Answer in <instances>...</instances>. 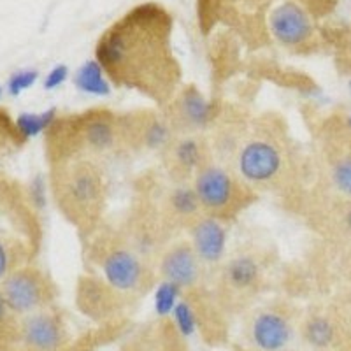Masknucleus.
Instances as JSON below:
<instances>
[{"label":"nucleus","mask_w":351,"mask_h":351,"mask_svg":"<svg viewBox=\"0 0 351 351\" xmlns=\"http://www.w3.org/2000/svg\"><path fill=\"white\" fill-rule=\"evenodd\" d=\"M172 28L164 5H136L100 36L95 60L112 84L136 90L164 108L180 92L183 76L172 48Z\"/></svg>","instance_id":"obj_1"},{"label":"nucleus","mask_w":351,"mask_h":351,"mask_svg":"<svg viewBox=\"0 0 351 351\" xmlns=\"http://www.w3.org/2000/svg\"><path fill=\"white\" fill-rule=\"evenodd\" d=\"M227 153L216 162L230 158V169L255 192L288 193L297 181L300 160L280 120H255L236 127Z\"/></svg>","instance_id":"obj_2"},{"label":"nucleus","mask_w":351,"mask_h":351,"mask_svg":"<svg viewBox=\"0 0 351 351\" xmlns=\"http://www.w3.org/2000/svg\"><path fill=\"white\" fill-rule=\"evenodd\" d=\"M51 192L62 215L83 234L95 232L108 200V181L95 158H65L51 164Z\"/></svg>","instance_id":"obj_3"},{"label":"nucleus","mask_w":351,"mask_h":351,"mask_svg":"<svg viewBox=\"0 0 351 351\" xmlns=\"http://www.w3.org/2000/svg\"><path fill=\"white\" fill-rule=\"evenodd\" d=\"M51 164L65 158H95L116 155L125 149L121 114L108 109H92L81 114L56 118L46 132Z\"/></svg>","instance_id":"obj_4"},{"label":"nucleus","mask_w":351,"mask_h":351,"mask_svg":"<svg viewBox=\"0 0 351 351\" xmlns=\"http://www.w3.org/2000/svg\"><path fill=\"white\" fill-rule=\"evenodd\" d=\"M269 256L262 250L241 247L218 269L215 300L225 315H244L255 306V299L265 287Z\"/></svg>","instance_id":"obj_5"},{"label":"nucleus","mask_w":351,"mask_h":351,"mask_svg":"<svg viewBox=\"0 0 351 351\" xmlns=\"http://www.w3.org/2000/svg\"><path fill=\"white\" fill-rule=\"evenodd\" d=\"M92 262L100 278L121 297H141L155 285L149 260L121 236H99L92 243Z\"/></svg>","instance_id":"obj_6"},{"label":"nucleus","mask_w":351,"mask_h":351,"mask_svg":"<svg viewBox=\"0 0 351 351\" xmlns=\"http://www.w3.org/2000/svg\"><path fill=\"white\" fill-rule=\"evenodd\" d=\"M302 309L285 299L250 307L243 315L237 346L255 351L290 350L299 339Z\"/></svg>","instance_id":"obj_7"},{"label":"nucleus","mask_w":351,"mask_h":351,"mask_svg":"<svg viewBox=\"0 0 351 351\" xmlns=\"http://www.w3.org/2000/svg\"><path fill=\"white\" fill-rule=\"evenodd\" d=\"M192 184L204 215L221 219L225 223L237 218L258 199V193L253 188L213 156L199 169Z\"/></svg>","instance_id":"obj_8"},{"label":"nucleus","mask_w":351,"mask_h":351,"mask_svg":"<svg viewBox=\"0 0 351 351\" xmlns=\"http://www.w3.org/2000/svg\"><path fill=\"white\" fill-rule=\"evenodd\" d=\"M319 167L332 195L351 200V128L346 116H328L318 132Z\"/></svg>","instance_id":"obj_9"},{"label":"nucleus","mask_w":351,"mask_h":351,"mask_svg":"<svg viewBox=\"0 0 351 351\" xmlns=\"http://www.w3.org/2000/svg\"><path fill=\"white\" fill-rule=\"evenodd\" d=\"M302 351H351V316L334 302L313 304L299 327Z\"/></svg>","instance_id":"obj_10"},{"label":"nucleus","mask_w":351,"mask_h":351,"mask_svg":"<svg viewBox=\"0 0 351 351\" xmlns=\"http://www.w3.org/2000/svg\"><path fill=\"white\" fill-rule=\"evenodd\" d=\"M8 351H72L71 328L56 307L21 316Z\"/></svg>","instance_id":"obj_11"},{"label":"nucleus","mask_w":351,"mask_h":351,"mask_svg":"<svg viewBox=\"0 0 351 351\" xmlns=\"http://www.w3.org/2000/svg\"><path fill=\"white\" fill-rule=\"evenodd\" d=\"M2 293L8 300L11 311L21 318L32 313L55 307L56 287L46 272L32 265L12 271L2 281Z\"/></svg>","instance_id":"obj_12"},{"label":"nucleus","mask_w":351,"mask_h":351,"mask_svg":"<svg viewBox=\"0 0 351 351\" xmlns=\"http://www.w3.org/2000/svg\"><path fill=\"white\" fill-rule=\"evenodd\" d=\"M160 109L171 123L176 136H184V134L202 136L204 130H208L218 121L219 114L218 106L204 95L195 84L181 86L171 102Z\"/></svg>","instance_id":"obj_13"},{"label":"nucleus","mask_w":351,"mask_h":351,"mask_svg":"<svg viewBox=\"0 0 351 351\" xmlns=\"http://www.w3.org/2000/svg\"><path fill=\"white\" fill-rule=\"evenodd\" d=\"M155 265L160 280L178 287L181 293L202 290L206 267L197 256L190 241L169 243L158 255Z\"/></svg>","instance_id":"obj_14"},{"label":"nucleus","mask_w":351,"mask_h":351,"mask_svg":"<svg viewBox=\"0 0 351 351\" xmlns=\"http://www.w3.org/2000/svg\"><path fill=\"white\" fill-rule=\"evenodd\" d=\"M125 149L127 152H160L164 153L176 137L165 114L153 109L121 114Z\"/></svg>","instance_id":"obj_15"},{"label":"nucleus","mask_w":351,"mask_h":351,"mask_svg":"<svg viewBox=\"0 0 351 351\" xmlns=\"http://www.w3.org/2000/svg\"><path fill=\"white\" fill-rule=\"evenodd\" d=\"M211 158L208 139L197 134L176 136L162 153L164 171L174 183H192L199 169Z\"/></svg>","instance_id":"obj_16"},{"label":"nucleus","mask_w":351,"mask_h":351,"mask_svg":"<svg viewBox=\"0 0 351 351\" xmlns=\"http://www.w3.org/2000/svg\"><path fill=\"white\" fill-rule=\"evenodd\" d=\"M269 30L281 46L288 49H307L315 37V23L304 5L287 0L269 14Z\"/></svg>","instance_id":"obj_17"},{"label":"nucleus","mask_w":351,"mask_h":351,"mask_svg":"<svg viewBox=\"0 0 351 351\" xmlns=\"http://www.w3.org/2000/svg\"><path fill=\"white\" fill-rule=\"evenodd\" d=\"M77 307L99 324H109L123 311L125 297L112 290L102 278L92 274L83 276L77 283Z\"/></svg>","instance_id":"obj_18"},{"label":"nucleus","mask_w":351,"mask_h":351,"mask_svg":"<svg viewBox=\"0 0 351 351\" xmlns=\"http://www.w3.org/2000/svg\"><path fill=\"white\" fill-rule=\"evenodd\" d=\"M186 230L190 234L188 241L195 250L206 271L221 267V263L225 262V252H227V223L213 216L202 215Z\"/></svg>","instance_id":"obj_19"},{"label":"nucleus","mask_w":351,"mask_h":351,"mask_svg":"<svg viewBox=\"0 0 351 351\" xmlns=\"http://www.w3.org/2000/svg\"><path fill=\"white\" fill-rule=\"evenodd\" d=\"M121 351H188L184 335L178 330L171 316L149 322L125 341Z\"/></svg>","instance_id":"obj_20"},{"label":"nucleus","mask_w":351,"mask_h":351,"mask_svg":"<svg viewBox=\"0 0 351 351\" xmlns=\"http://www.w3.org/2000/svg\"><path fill=\"white\" fill-rule=\"evenodd\" d=\"M109 77L106 76L104 69L97 60H88L76 71L74 76V84L77 90L92 95H109L111 86H109Z\"/></svg>","instance_id":"obj_21"},{"label":"nucleus","mask_w":351,"mask_h":351,"mask_svg":"<svg viewBox=\"0 0 351 351\" xmlns=\"http://www.w3.org/2000/svg\"><path fill=\"white\" fill-rule=\"evenodd\" d=\"M56 120V111H44L39 114H34V112H25V114L18 116L16 127L20 132L21 137H34L40 132H48L49 127L53 125V121Z\"/></svg>","instance_id":"obj_22"},{"label":"nucleus","mask_w":351,"mask_h":351,"mask_svg":"<svg viewBox=\"0 0 351 351\" xmlns=\"http://www.w3.org/2000/svg\"><path fill=\"white\" fill-rule=\"evenodd\" d=\"M180 295V288L174 287L172 283H167V281H162L155 291L156 315H158L160 318H167L169 315H172L176 304L180 302V300H178Z\"/></svg>","instance_id":"obj_23"},{"label":"nucleus","mask_w":351,"mask_h":351,"mask_svg":"<svg viewBox=\"0 0 351 351\" xmlns=\"http://www.w3.org/2000/svg\"><path fill=\"white\" fill-rule=\"evenodd\" d=\"M18 322L20 318L11 311V307L2 293V288H0V346L2 348H8L14 339Z\"/></svg>","instance_id":"obj_24"},{"label":"nucleus","mask_w":351,"mask_h":351,"mask_svg":"<svg viewBox=\"0 0 351 351\" xmlns=\"http://www.w3.org/2000/svg\"><path fill=\"white\" fill-rule=\"evenodd\" d=\"M332 225L337 236L351 241V200H343L339 206H335Z\"/></svg>","instance_id":"obj_25"},{"label":"nucleus","mask_w":351,"mask_h":351,"mask_svg":"<svg viewBox=\"0 0 351 351\" xmlns=\"http://www.w3.org/2000/svg\"><path fill=\"white\" fill-rule=\"evenodd\" d=\"M37 76H39V74H37V71L14 72V74H12L8 81L9 93H11V95H18V93H21L23 90H27V88H30L34 83H36Z\"/></svg>","instance_id":"obj_26"},{"label":"nucleus","mask_w":351,"mask_h":351,"mask_svg":"<svg viewBox=\"0 0 351 351\" xmlns=\"http://www.w3.org/2000/svg\"><path fill=\"white\" fill-rule=\"evenodd\" d=\"M69 69L67 65H56L51 72H49L46 80H44V88L46 90H53V88H58L65 80H67Z\"/></svg>","instance_id":"obj_27"},{"label":"nucleus","mask_w":351,"mask_h":351,"mask_svg":"<svg viewBox=\"0 0 351 351\" xmlns=\"http://www.w3.org/2000/svg\"><path fill=\"white\" fill-rule=\"evenodd\" d=\"M234 351H255V350H246V348H241L237 344H234ZM281 351H302V350H295V348H290V350H281Z\"/></svg>","instance_id":"obj_28"},{"label":"nucleus","mask_w":351,"mask_h":351,"mask_svg":"<svg viewBox=\"0 0 351 351\" xmlns=\"http://www.w3.org/2000/svg\"><path fill=\"white\" fill-rule=\"evenodd\" d=\"M346 121H348V125H350V128H351V112L346 116Z\"/></svg>","instance_id":"obj_29"},{"label":"nucleus","mask_w":351,"mask_h":351,"mask_svg":"<svg viewBox=\"0 0 351 351\" xmlns=\"http://www.w3.org/2000/svg\"><path fill=\"white\" fill-rule=\"evenodd\" d=\"M348 86H350V92H351V80H350V83H348Z\"/></svg>","instance_id":"obj_30"},{"label":"nucleus","mask_w":351,"mask_h":351,"mask_svg":"<svg viewBox=\"0 0 351 351\" xmlns=\"http://www.w3.org/2000/svg\"><path fill=\"white\" fill-rule=\"evenodd\" d=\"M0 95H2V88H0Z\"/></svg>","instance_id":"obj_31"}]
</instances>
